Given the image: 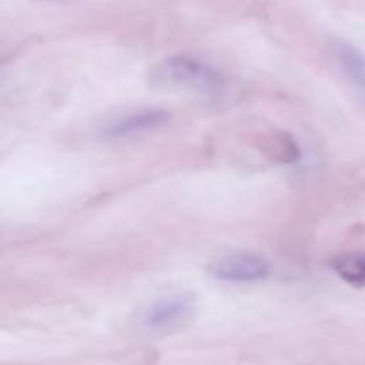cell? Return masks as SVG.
Masks as SVG:
<instances>
[{
    "mask_svg": "<svg viewBox=\"0 0 365 365\" xmlns=\"http://www.w3.org/2000/svg\"><path fill=\"white\" fill-rule=\"evenodd\" d=\"M148 83L160 90L214 96L222 90L225 80L211 64L191 56L177 54L157 61L148 71Z\"/></svg>",
    "mask_w": 365,
    "mask_h": 365,
    "instance_id": "6da1fadb",
    "label": "cell"
},
{
    "mask_svg": "<svg viewBox=\"0 0 365 365\" xmlns=\"http://www.w3.org/2000/svg\"><path fill=\"white\" fill-rule=\"evenodd\" d=\"M195 311V299L191 294L175 291L151 299L138 314L140 325L155 334L170 332L188 322Z\"/></svg>",
    "mask_w": 365,
    "mask_h": 365,
    "instance_id": "7a4b0ae2",
    "label": "cell"
},
{
    "mask_svg": "<svg viewBox=\"0 0 365 365\" xmlns=\"http://www.w3.org/2000/svg\"><path fill=\"white\" fill-rule=\"evenodd\" d=\"M210 272L227 282H257L269 274L268 262L247 251L228 252L218 257L210 265Z\"/></svg>",
    "mask_w": 365,
    "mask_h": 365,
    "instance_id": "3957f363",
    "label": "cell"
},
{
    "mask_svg": "<svg viewBox=\"0 0 365 365\" xmlns=\"http://www.w3.org/2000/svg\"><path fill=\"white\" fill-rule=\"evenodd\" d=\"M168 118V111L161 107H143L114 117L104 124L100 130V135L110 141L130 138L164 125Z\"/></svg>",
    "mask_w": 365,
    "mask_h": 365,
    "instance_id": "277c9868",
    "label": "cell"
},
{
    "mask_svg": "<svg viewBox=\"0 0 365 365\" xmlns=\"http://www.w3.org/2000/svg\"><path fill=\"white\" fill-rule=\"evenodd\" d=\"M332 54L342 74L356 93L365 98V56L345 40H334Z\"/></svg>",
    "mask_w": 365,
    "mask_h": 365,
    "instance_id": "5b68a950",
    "label": "cell"
},
{
    "mask_svg": "<svg viewBox=\"0 0 365 365\" xmlns=\"http://www.w3.org/2000/svg\"><path fill=\"white\" fill-rule=\"evenodd\" d=\"M335 272L354 287H365V254L349 252L332 261Z\"/></svg>",
    "mask_w": 365,
    "mask_h": 365,
    "instance_id": "8992f818",
    "label": "cell"
},
{
    "mask_svg": "<svg viewBox=\"0 0 365 365\" xmlns=\"http://www.w3.org/2000/svg\"><path fill=\"white\" fill-rule=\"evenodd\" d=\"M36 1H61V0H36Z\"/></svg>",
    "mask_w": 365,
    "mask_h": 365,
    "instance_id": "52a82bcc",
    "label": "cell"
}]
</instances>
